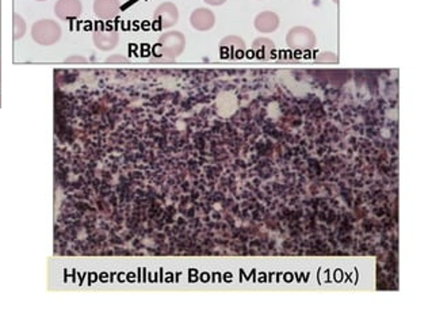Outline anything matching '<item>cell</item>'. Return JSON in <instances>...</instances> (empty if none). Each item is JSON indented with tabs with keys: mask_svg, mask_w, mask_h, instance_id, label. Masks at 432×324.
Masks as SVG:
<instances>
[{
	"mask_svg": "<svg viewBox=\"0 0 432 324\" xmlns=\"http://www.w3.org/2000/svg\"><path fill=\"white\" fill-rule=\"evenodd\" d=\"M186 49V37L178 30L163 33L155 48V57L149 60L152 63H174Z\"/></svg>",
	"mask_w": 432,
	"mask_h": 324,
	"instance_id": "obj_1",
	"label": "cell"
},
{
	"mask_svg": "<svg viewBox=\"0 0 432 324\" xmlns=\"http://www.w3.org/2000/svg\"><path fill=\"white\" fill-rule=\"evenodd\" d=\"M63 29L53 19H40L31 26V39L41 46H52L61 40Z\"/></svg>",
	"mask_w": 432,
	"mask_h": 324,
	"instance_id": "obj_2",
	"label": "cell"
},
{
	"mask_svg": "<svg viewBox=\"0 0 432 324\" xmlns=\"http://www.w3.org/2000/svg\"><path fill=\"white\" fill-rule=\"evenodd\" d=\"M286 44L292 51L308 52L316 48L317 37L309 27L294 26L287 31Z\"/></svg>",
	"mask_w": 432,
	"mask_h": 324,
	"instance_id": "obj_3",
	"label": "cell"
},
{
	"mask_svg": "<svg viewBox=\"0 0 432 324\" xmlns=\"http://www.w3.org/2000/svg\"><path fill=\"white\" fill-rule=\"evenodd\" d=\"M153 21L160 29H171L179 21V9L173 1H163L153 13Z\"/></svg>",
	"mask_w": 432,
	"mask_h": 324,
	"instance_id": "obj_4",
	"label": "cell"
},
{
	"mask_svg": "<svg viewBox=\"0 0 432 324\" xmlns=\"http://www.w3.org/2000/svg\"><path fill=\"white\" fill-rule=\"evenodd\" d=\"M247 52V44L239 36H227L220 41V54L222 59H242Z\"/></svg>",
	"mask_w": 432,
	"mask_h": 324,
	"instance_id": "obj_5",
	"label": "cell"
},
{
	"mask_svg": "<svg viewBox=\"0 0 432 324\" xmlns=\"http://www.w3.org/2000/svg\"><path fill=\"white\" fill-rule=\"evenodd\" d=\"M95 48L102 52H110L120 44V33L113 29H98L93 34Z\"/></svg>",
	"mask_w": 432,
	"mask_h": 324,
	"instance_id": "obj_6",
	"label": "cell"
},
{
	"mask_svg": "<svg viewBox=\"0 0 432 324\" xmlns=\"http://www.w3.org/2000/svg\"><path fill=\"white\" fill-rule=\"evenodd\" d=\"M83 13L81 0H57L54 3V14L60 21L78 19Z\"/></svg>",
	"mask_w": 432,
	"mask_h": 324,
	"instance_id": "obj_7",
	"label": "cell"
},
{
	"mask_svg": "<svg viewBox=\"0 0 432 324\" xmlns=\"http://www.w3.org/2000/svg\"><path fill=\"white\" fill-rule=\"evenodd\" d=\"M190 25L197 31H209L216 25V15L207 7H198L190 15Z\"/></svg>",
	"mask_w": 432,
	"mask_h": 324,
	"instance_id": "obj_8",
	"label": "cell"
},
{
	"mask_svg": "<svg viewBox=\"0 0 432 324\" xmlns=\"http://www.w3.org/2000/svg\"><path fill=\"white\" fill-rule=\"evenodd\" d=\"M121 11V1L120 0H94V14L96 18L110 21L118 16Z\"/></svg>",
	"mask_w": 432,
	"mask_h": 324,
	"instance_id": "obj_9",
	"label": "cell"
},
{
	"mask_svg": "<svg viewBox=\"0 0 432 324\" xmlns=\"http://www.w3.org/2000/svg\"><path fill=\"white\" fill-rule=\"evenodd\" d=\"M279 22H281V19H279L278 14L274 13V11H262L255 16L254 26L259 33L269 34V33H274L279 27Z\"/></svg>",
	"mask_w": 432,
	"mask_h": 324,
	"instance_id": "obj_10",
	"label": "cell"
},
{
	"mask_svg": "<svg viewBox=\"0 0 432 324\" xmlns=\"http://www.w3.org/2000/svg\"><path fill=\"white\" fill-rule=\"evenodd\" d=\"M251 52L254 54V57H257L259 60H267L275 54L277 46L275 42L269 37H257L252 41Z\"/></svg>",
	"mask_w": 432,
	"mask_h": 324,
	"instance_id": "obj_11",
	"label": "cell"
},
{
	"mask_svg": "<svg viewBox=\"0 0 432 324\" xmlns=\"http://www.w3.org/2000/svg\"><path fill=\"white\" fill-rule=\"evenodd\" d=\"M26 21L18 13L13 15V39L14 41L21 40L26 34Z\"/></svg>",
	"mask_w": 432,
	"mask_h": 324,
	"instance_id": "obj_12",
	"label": "cell"
},
{
	"mask_svg": "<svg viewBox=\"0 0 432 324\" xmlns=\"http://www.w3.org/2000/svg\"><path fill=\"white\" fill-rule=\"evenodd\" d=\"M314 60L319 61V63H336L338 57H336V54H332V52H322V54L316 56Z\"/></svg>",
	"mask_w": 432,
	"mask_h": 324,
	"instance_id": "obj_13",
	"label": "cell"
},
{
	"mask_svg": "<svg viewBox=\"0 0 432 324\" xmlns=\"http://www.w3.org/2000/svg\"><path fill=\"white\" fill-rule=\"evenodd\" d=\"M66 63H71V64H76V63H87V59L81 54H71L66 59Z\"/></svg>",
	"mask_w": 432,
	"mask_h": 324,
	"instance_id": "obj_14",
	"label": "cell"
},
{
	"mask_svg": "<svg viewBox=\"0 0 432 324\" xmlns=\"http://www.w3.org/2000/svg\"><path fill=\"white\" fill-rule=\"evenodd\" d=\"M108 63H129V59L122 56V54H111L106 59Z\"/></svg>",
	"mask_w": 432,
	"mask_h": 324,
	"instance_id": "obj_15",
	"label": "cell"
},
{
	"mask_svg": "<svg viewBox=\"0 0 432 324\" xmlns=\"http://www.w3.org/2000/svg\"><path fill=\"white\" fill-rule=\"evenodd\" d=\"M206 4H209V6H215V7H218V6H222V4H225L228 0H203Z\"/></svg>",
	"mask_w": 432,
	"mask_h": 324,
	"instance_id": "obj_16",
	"label": "cell"
},
{
	"mask_svg": "<svg viewBox=\"0 0 432 324\" xmlns=\"http://www.w3.org/2000/svg\"><path fill=\"white\" fill-rule=\"evenodd\" d=\"M0 79H1V63H0Z\"/></svg>",
	"mask_w": 432,
	"mask_h": 324,
	"instance_id": "obj_17",
	"label": "cell"
},
{
	"mask_svg": "<svg viewBox=\"0 0 432 324\" xmlns=\"http://www.w3.org/2000/svg\"><path fill=\"white\" fill-rule=\"evenodd\" d=\"M335 4H339V0H332Z\"/></svg>",
	"mask_w": 432,
	"mask_h": 324,
	"instance_id": "obj_18",
	"label": "cell"
},
{
	"mask_svg": "<svg viewBox=\"0 0 432 324\" xmlns=\"http://www.w3.org/2000/svg\"><path fill=\"white\" fill-rule=\"evenodd\" d=\"M36 1H46V0H36Z\"/></svg>",
	"mask_w": 432,
	"mask_h": 324,
	"instance_id": "obj_19",
	"label": "cell"
},
{
	"mask_svg": "<svg viewBox=\"0 0 432 324\" xmlns=\"http://www.w3.org/2000/svg\"><path fill=\"white\" fill-rule=\"evenodd\" d=\"M0 106H1V96H0Z\"/></svg>",
	"mask_w": 432,
	"mask_h": 324,
	"instance_id": "obj_20",
	"label": "cell"
}]
</instances>
